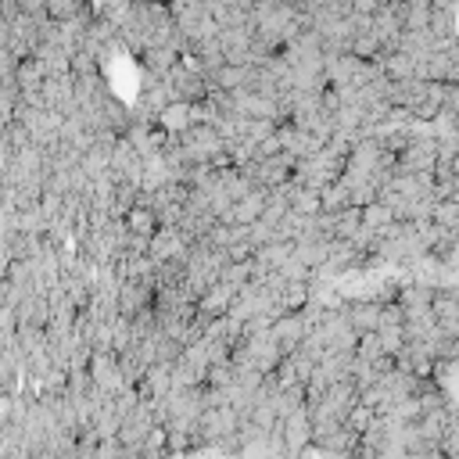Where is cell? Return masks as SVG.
Instances as JSON below:
<instances>
[{"label":"cell","mask_w":459,"mask_h":459,"mask_svg":"<svg viewBox=\"0 0 459 459\" xmlns=\"http://www.w3.org/2000/svg\"><path fill=\"white\" fill-rule=\"evenodd\" d=\"M43 15H51L54 22H68V19H75V15H79V4H47V8H43Z\"/></svg>","instance_id":"cell-1"},{"label":"cell","mask_w":459,"mask_h":459,"mask_svg":"<svg viewBox=\"0 0 459 459\" xmlns=\"http://www.w3.org/2000/svg\"><path fill=\"white\" fill-rule=\"evenodd\" d=\"M130 226H133V233H151V212H130Z\"/></svg>","instance_id":"cell-2"}]
</instances>
